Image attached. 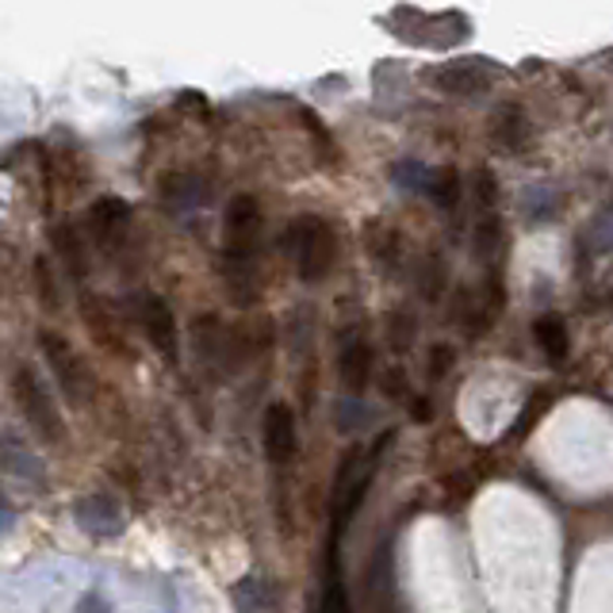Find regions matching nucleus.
<instances>
[{
    "label": "nucleus",
    "instance_id": "9d476101",
    "mask_svg": "<svg viewBox=\"0 0 613 613\" xmlns=\"http://www.w3.org/2000/svg\"><path fill=\"white\" fill-rule=\"evenodd\" d=\"M127 215L130 211L123 200H100L97 208H92V226H97L100 242H115V235L127 226Z\"/></svg>",
    "mask_w": 613,
    "mask_h": 613
},
{
    "label": "nucleus",
    "instance_id": "423d86ee",
    "mask_svg": "<svg viewBox=\"0 0 613 613\" xmlns=\"http://www.w3.org/2000/svg\"><path fill=\"white\" fill-rule=\"evenodd\" d=\"M138 323H142V334L150 338V346L158 349L170 364H177L180 334H177V318H173L170 303L158 296H146L142 306H138Z\"/></svg>",
    "mask_w": 613,
    "mask_h": 613
},
{
    "label": "nucleus",
    "instance_id": "9b49d317",
    "mask_svg": "<svg viewBox=\"0 0 613 613\" xmlns=\"http://www.w3.org/2000/svg\"><path fill=\"white\" fill-rule=\"evenodd\" d=\"M0 464L9 472H16L20 479H42V472H39V464H35V456H27V449L20 441H0Z\"/></svg>",
    "mask_w": 613,
    "mask_h": 613
},
{
    "label": "nucleus",
    "instance_id": "0eeeda50",
    "mask_svg": "<svg viewBox=\"0 0 613 613\" xmlns=\"http://www.w3.org/2000/svg\"><path fill=\"white\" fill-rule=\"evenodd\" d=\"M265 456L273 464H288L296 456V418L284 403H273L265 414Z\"/></svg>",
    "mask_w": 613,
    "mask_h": 613
},
{
    "label": "nucleus",
    "instance_id": "7ed1b4c3",
    "mask_svg": "<svg viewBox=\"0 0 613 613\" xmlns=\"http://www.w3.org/2000/svg\"><path fill=\"white\" fill-rule=\"evenodd\" d=\"M291 242H296L291 250H296V265L303 273V280H323L330 273L338 250H334V235L323 218H299Z\"/></svg>",
    "mask_w": 613,
    "mask_h": 613
},
{
    "label": "nucleus",
    "instance_id": "39448f33",
    "mask_svg": "<svg viewBox=\"0 0 613 613\" xmlns=\"http://www.w3.org/2000/svg\"><path fill=\"white\" fill-rule=\"evenodd\" d=\"M258 230H261V211L253 196H238L226 208V258L230 261H250L258 250Z\"/></svg>",
    "mask_w": 613,
    "mask_h": 613
},
{
    "label": "nucleus",
    "instance_id": "f8f14e48",
    "mask_svg": "<svg viewBox=\"0 0 613 613\" xmlns=\"http://www.w3.org/2000/svg\"><path fill=\"white\" fill-rule=\"evenodd\" d=\"M537 341H541V349L549 353V361H560L564 356V349H567V341H564V323L560 318H541L537 323Z\"/></svg>",
    "mask_w": 613,
    "mask_h": 613
},
{
    "label": "nucleus",
    "instance_id": "4468645a",
    "mask_svg": "<svg viewBox=\"0 0 613 613\" xmlns=\"http://www.w3.org/2000/svg\"><path fill=\"white\" fill-rule=\"evenodd\" d=\"M35 284H39V296H42V306L47 311H58V291H54V276H50V265L47 261H35Z\"/></svg>",
    "mask_w": 613,
    "mask_h": 613
},
{
    "label": "nucleus",
    "instance_id": "20e7f679",
    "mask_svg": "<svg viewBox=\"0 0 613 613\" xmlns=\"http://www.w3.org/2000/svg\"><path fill=\"white\" fill-rule=\"evenodd\" d=\"M73 522L82 525L89 537H120L127 529V514H123L120 499L108 491H92L73 502Z\"/></svg>",
    "mask_w": 613,
    "mask_h": 613
},
{
    "label": "nucleus",
    "instance_id": "2eb2a0df",
    "mask_svg": "<svg viewBox=\"0 0 613 613\" xmlns=\"http://www.w3.org/2000/svg\"><path fill=\"white\" fill-rule=\"evenodd\" d=\"M77 613H112V605H108V598L100 595V590H89V595H82Z\"/></svg>",
    "mask_w": 613,
    "mask_h": 613
},
{
    "label": "nucleus",
    "instance_id": "6e6552de",
    "mask_svg": "<svg viewBox=\"0 0 613 613\" xmlns=\"http://www.w3.org/2000/svg\"><path fill=\"white\" fill-rule=\"evenodd\" d=\"M238 613H280V595L265 575H242L230 590Z\"/></svg>",
    "mask_w": 613,
    "mask_h": 613
},
{
    "label": "nucleus",
    "instance_id": "f03ea898",
    "mask_svg": "<svg viewBox=\"0 0 613 613\" xmlns=\"http://www.w3.org/2000/svg\"><path fill=\"white\" fill-rule=\"evenodd\" d=\"M12 391H16V403L24 411L27 426L42 437V441H62L65 426H62V414H58V403L50 399V391L42 388V379L35 376L32 368H16V379H12Z\"/></svg>",
    "mask_w": 613,
    "mask_h": 613
},
{
    "label": "nucleus",
    "instance_id": "ddd939ff",
    "mask_svg": "<svg viewBox=\"0 0 613 613\" xmlns=\"http://www.w3.org/2000/svg\"><path fill=\"white\" fill-rule=\"evenodd\" d=\"M341 376H346L353 388H361L364 376H368V349H364L361 341H353V346H349V353L341 356Z\"/></svg>",
    "mask_w": 613,
    "mask_h": 613
},
{
    "label": "nucleus",
    "instance_id": "dca6fc26",
    "mask_svg": "<svg viewBox=\"0 0 613 613\" xmlns=\"http://www.w3.org/2000/svg\"><path fill=\"white\" fill-rule=\"evenodd\" d=\"M12 525H16V506H12V502L0 495V537H9Z\"/></svg>",
    "mask_w": 613,
    "mask_h": 613
},
{
    "label": "nucleus",
    "instance_id": "1a4fd4ad",
    "mask_svg": "<svg viewBox=\"0 0 613 613\" xmlns=\"http://www.w3.org/2000/svg\"><path fill=\"white\" fill-rule=\"evenodd\" d=\"M54 246H58V258H62L65 273H70V280H82L85 276V246H82V238H77V230H73L70 223L54 230Z\"/></svg>",
    "mask_w": 613,
    "mask_h": 613
},
{
    "label": "nucleus",
    "instance_id": "f257e3e1",
    "mask_svg": "<svg viewBox=\"0 0 613 613\" xmlns=\"http://www.w3.org/2000/svg\"><path fill=\"white\" fill-rule=\"evenodd\" d=\"M42 356H47L50 372L58 379V391L70 406H85L92 399V372L85 368L82 353L62 338V334H42Z\"/></svg>",
    "mask_w": 613,
    "mask_h": 613
}]
</instances>
